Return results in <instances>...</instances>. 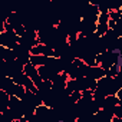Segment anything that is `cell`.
<instances>
[{
    "mask_svg": "<svg viewBox=\"0 0 122 122\" xmlns=\"http://www.w3.org/2000/svg\"><path fill=\"white\" fill-rule=\"evenodd\" d=\"M9 103H10V95L0 91V113H3L9 109Z\"/></svg>",
    "mask_w": 122,
    "mask_h": 122,
    "instance_id": "obj_6",
    "label": "cell"
},
{
    "mask_svg": "<svg viewBox=\"0 0 122 122\" xmlns=\"http://www.w3.org/2000/svg\"><path fill=\"white\" fill-rule=\"evenodd\" d=\"M109 19L118 23L122 19V12L121 10H112V12H109Z\"/></svg>",
    "mask_w": 122,
    "mask_h": 122,
    "instance_id": "obj_8",
    "label": "cell"
},
{
    "mask_svg": "<svg viewBox=\"0 0 122 122\" xmlns=\"http://www.w3.org/2000/svg\"><path fill=\"white\" fill-rule=\"evenodd\" d=\"M121 103V101H119V98L116 96V95H112V96H106L105 98V101H103V111H109V112H113L115 111V108L118 106Z\"/></svg>",
    "mask_w": 122,
    "mask_h": 122,
    "instance_id": "obj_2",
    "label": "cell"
},
{
    "mask_svg": "<svg viewBox=\"0 0 122 122\" xmlns=\"http://www.w3.org/2000/svg\"><path fill=\"white\" fill-rule=\"evenodd\" d=\"M13 122H27L25 118H22V119H17V121H13Z\"/></svg>",
    "mask_w": 122,
    "mask_h": 122,
    "instance_id": "obj_13",
    "label": "cell"
},
{
    "mask_svg": "<svg viewBox=\"0 0 122 122\" xmlns=\"http://www.w3.org/2000/svg\"><path fill=\"white\" fill-rule=\"evenodd\" d=\"M36 115H37V118L39 119H42V121H46V119H49L50 118V115H52V112H53V109L52 108H49V106H46V105H40L39 108H36Z\"/></svg>",
    "mask_w": 122,
    "mask_h": 122,
    "instance_id": "obj_5",
    "label": "cell"
},
{
    "mask_svg": "<svg viewBox=\"0 0 122 122\" xmlns=\"http://www.w3.org/2000/svg\"><path fill=\"white\" fill-rule=\"evenodd\" d=\"M109 13H101L99 17H98V23L99 25H108L109 23Z\"/></svg>",
    "mask_w": 122,
    "mask_h": 122,
    "instance_id": "obj_10",
    "label": "cell"
},
{
    "mask_svg": "<svg viewBox=\"0 0 122 122\" xmlns=\"http://www.w3.org/2000/svg\"><path fill=\"white\" fill-rule=\"evenodd\" d=\"M3 92H6L10 96H15V89H16V83L13 82L12 78H3L2 81V86H0Z\"/></svg>",
    "mask_w": 122,
    "mask_h": 122,
    "instance_id": "obj_3",
    "label": "cell"
},
{
    "mask_svg": "<svg viewBox=\"0 0 122 122\" xmlns=\"http://www.w3.org/2000/svg\"><path fill=\"white\" fill-rule=\"evenodd\" d=\"M116 96L119 98V101H121V103H122V89H121V91H119V92L116 93Z\"/></svg>",
    "mask_w": 122,
    "mask_h": 122,
    "instance_id": "obj_12",
    "label": "cell"
},
{
    "mask_svg": "<svg viewBox=\"0 0 122 122\" xmlns=\"http://www.w3.org/2000/svg\"><path fill=\"white\" fill-rule=\"evenodd\" d=\"M103 76H106V72H105L101 66L89 68L88 75H86V78H91V79H95V81H99V79H102Z\"/></svg>",
    "mask_w": 122,
    "mask_h": 122,
    "instance_id": "obj_4",
    "label": "cell"
},
{
    "mask_svg": "<svg viewBox=\"0 0 122 122\" xmlns=\"http://www.w3.org/2000/svg\"><path fill=\"white\" fill-rule=\"evenodd\" d=\"M19 40L20 37L15 32H5L0 35V46L10 49V50H15V47L19 45Z\"/></svg>",
    "mask_w": 122,
    "mask_h": 122,
    "instance_id": "obj_1",
    "label": "cell"
},
{
    "mask_svg": "<svg viewBox=\"0 0 122 122\" xmlns=\"http://www.w3.org/2000/svg\"><path fill=\"white\" fill-rule=\"evenodd\" d=\"M26 95V88L25 86H20V85H16V89H15V96H17L19 99H23Z\"/></svg>",
    "mask_w": 122,
    "mask_h": 122,
    "instance_id": "obj_9",
    "label": "cell"
},
{
    "mask_svg": "<svg viewBox=\"0 0 122 122\" xmlns=\"http://www.w3.org/2000/svg\"><path fill=\"white\" fill-rule=\"evenodd\" d=\"M109 30V25H99L98 23V27H96V35L99 37H103Z\"/></svg>",
    "mask_w": 122,
    "mask_h": 122,
    "instance_id": "obj_7",
    "label": "cell"
},
{
    "mask_svg": "<svg viewBox=\"0 0 122 122\" xmlns=\"http://www.w3.org/2000/svg\"><path fill=\"white\" fill-rule=\"evenodd\" d=\"M121 22H122V19H121Z\"/></svg>",
    "mask_w": 122,
    "mask_h": 122,
    "instance_id": "obj_14",
    "label": "cell"
},
{
    "mask_svg": "<svg viewBox=\"0 0 122 122\" xmlns=\"http://www.w3.org/2000/svg\"><path fill=\"white\" fill-rule=\"evenodd\" d=\"M113 115H115V118H119V119H122V103H119V105L115 108V111H113Z\"/></svg>",
    "mask_w": 122,
    "mask_h": 122,
    "instance_id": "obj_11",
    "label": "cell"
}]
</instances>
